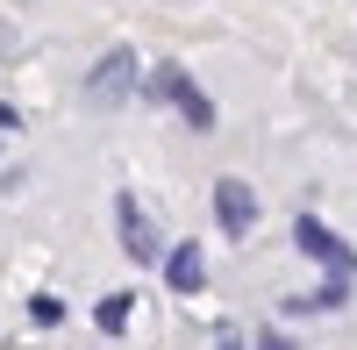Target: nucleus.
<instances>
[{"instance_id":"obj_2","label":"nucleus","mask_w":357,"mask_h":350,"mask_svg":"<svg viewBox=\"0 0 357 350\" xmlns=\"http://www.w3.org/2000/svg\"><path fill=\"white\" fill-rule=\"evenodd\" d=\"M143 86V65H136V50L129 43H114L100 65H93V79H86V93H93V107H122L129 93Z\"/></svg>"},{"instance_id":"obj_7","label":"nucleus","mask_w":357,"mask_h":350,"mask_svg":"<svg viewBox=\"0 0 357 350\" xmlns=\"http://www.w3.org/2000/svg\"><path fill=\"white\" fill-rule=\"evenodd\" d=\"M129 300H136V294H107V300H100V329H107V336L129 329Z\"/></svg>"},{"instance_id":"obj_8","label":"nucleus","mask_w":357,"mask_h":350,"mask_svg":"<svg viewBox=\"0 0 357 350\" xmlns=\"http://www.w3.org/2000/svg\"><path fill=\"white\" fill-rule=\"evenodd\" d=\"M29 322H36V329H57V322H65V300H57V294H36V300H29Z\"/></svg>"},{"instance_id":"obj_5","label":"nucleus","mask_w":357,"mask_h":350,"mask_svg":"<svg viewBox=\"0 0 357 350\" xmlns=\"http://www.w3.org/2000/svg\"><path fill=\"white\" fill-rule=\"evenodd\" d=\"M114 222H122V250H129V265H151V257L165 250L158 243V229L151 222H143V208H136V200L122 193V200H114Z\"/></svg>"},{"instance_id":"obj_9","label":"nucleus","mask_w":357,"mask_h":350,"mask_svg":"<svg viewBox=\"0 0 357 350\" xmlns=\"http://www.w3.org/2000/svg\"><path fill=\"white\" fill-rule=\"evenodd\" d=\"M215 350H243V329H229V322H222V329H215Z\"/></svg>"},{"instance_id":"obj_6","label":"nucleus","mask_w":357,"mask_h":350,"mask_svg":"<svg viewBox=\"0 0 357 350\" xmlns=\"http://www.w3.org/2000/svg\"><path fill=\"white\" fill-rule=\"evenodd\" d=\"M165 286H172V294H200V286H207V250H200V243H172Z\"/></svg>"},{"instance_id":"obj_4","label":"nucleus","mask_w":357,"mask_h":350,"mask_svg":"<svg viewBox=\"0 0 357 350\" xmlns=\"http://www.w3.org/2000/svg\"><path fill=\"white\" fill-rule=\"evenodd\" d=\"M215 222L229 229V236H250V222H257V193H250V179H215Z\"/></svg>"},{"instance_id":"obj_1","label":"nucleus","mask_w":357,"mask_h":350,"mask_svg":"<svg viewBox=\"0 0 357 350\" xmlns=\"http://www.w3.org/2000/svg\"><path fill=\"white\" fill-rule=\"evenodd\" d=\"M143 93H151V100H165V107H178V114H186L193 129H215V100H207L200 86L186 79V65H151Z\"/></svg>"},{"instance_id":"obj_3","label":"nucleus","mask_w":357,"mask_h":350,"mask_svg":"<svg viewBox=\"0 0 357 350\" xmlns=\"http://www.w3.org/2000/svg\"><path fill=\"white\" fill-rule=\"evenodd\" d=\"M293 243H301L307 257H321V265H329V279H350V272H357V257H350V250H343V243H336L314 215H301V222H293Z\"/></svg>"},{"instance_id":"obj_10","label":"nucleus","mask_w":357,"mask_h":350,"mask_svg":"<svg viewBox=\"0 0 357 350\" xmlns=\"http://www.w3.org/2000/svg\"><path fill=\"white\" fill-rule=\"evenodd\" d=\"M257 350H293V343H286V336H272V329H264V336H257Z\"/></svg>"}]
</instances>
